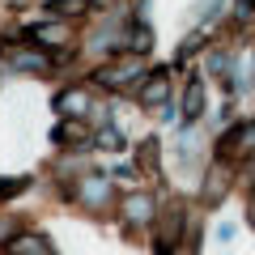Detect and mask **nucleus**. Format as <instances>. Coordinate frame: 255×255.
Masks as SVG:
<instances>
[{"label":"nucleus","mask_w":255,"mask_h":255,"mask_svg":"<svg viewBox=\"0 0 255 255\" xmlns=\"http://www.w3.org/2000/svg\"><path fill=\"white\" fill-rule=\"evenodd\" d=\"M140 73H145L140 55H128V60H119V64H107V68H98V77H94V81L107 85V90H124V85H132Z\"/></svg>","instance_id":"nucleus-1"},{"label":"nucleus","mask_w":255,"mask_h":255,"mask_svg":"<svg viewBox=\"0 0 255 255\" xmlns=\"http://www.w3.org/2000/svg\"><path fill=\"white\" fill-rule=\"evenodd\" d=\"M166 98H170V73H153L140 90V102L145 107H166Z\"/></svg>","instance_id":"nucleus-2"},{"label":"nucleus","mask_w":255,"mask_h":255,"mask_svg":"<svg viewBox=\"0 0 255 255\" xmlns=\"http://www.w3.org/2000/svg\"><path fill=\"white\" fill-rule=\"evenodd\" d=\"M200 111H204V81L191 77L183 90V119H200Z\"/></svg>","instance_id":"nucleus-3"},{"label":"nucleus","mask_w":255,"mask_h":255,"mask_svg":"<svg viewBox=\"0 0 255 255\" xmlns=\"http://www.w3.org/2000/svg\"><path fill=\"white\" fill-rule=\"evenodd\" d=\"M9 255H51V247H47V238H38V234H17L9 243Z\"/></svg>","instance_id":"nucleus-4"},{"label":"nucleus","mask_w":255,"mask_h":255,"mask_svg":"<svg viewBox=\"0 0 255 255\" xmlns=\"http://www.w3.org/2000/svg\"><path fill=\"white\" fill-rule=\"evenodd\" d=\"M124 213H128V221H136V226L149 221V217H153V196H140V191H136V196H128Z\"/></svg>","instance_id":"nucleus-5"},{"label":"nucleus","mask_w":255,"mask_h":255,"mask_svg":"<svg viewBox=\"0 0 255 255\" xmlns=\"http://www.w3.org/2000/svg\"><path fill=\"white\" fill-rule=\"evenodd\" d=\"M55 111H64V115H85V94L81 90H68L55 98Z\"/></svg>","instance_id":"nucleus-6"},{"label":"nucleus","mask_w":255,"mask_h":255,"mask_svg":"<svg viewBox=\"0 0 255 255\" xmlns=\"http://www.w3.org/2000/svg\"><path fill=\"white\" fill-rule=\"evenodd\" d=\"M94 145H98V149H111V153H119V149H124V136H119V128H102L98 136H94Z\"/></svg>","instance_id":"nucleus-7"},{"label":"nucleus","mask_w":255,"mask_h":255,"mask_svg":"<svg viewBox=\"0 0 255 255\" xmlns=\"http://www.w3.org/2000/svg\"><path fill=\"white\" fill-rule=\"evenodd\" d=\"M149 47H153V34H149V30H132V34H128V51H132V55H140V51H145L149 55Z\"/></svg>","instance_id":"nucleus-8"},{"label":"nucleus","mask_w":255,"mask_h":255,"mask_svg":"<svg viewBox=\"0 0 255 255\" xmlns=\"http://www.w3.org/2000/svg\"><path fill=\"white\" fill-rule=\"evenodd\" d=\"M85 4H90V0H51L47 9H51L55 17H73V13H85Z\"/></svg>","instance_id":"nucleus-9"},{"label":"nucleus","mask_w":255,"mask_h":255,"mask_svg":"<svg viewBox=\"0 0 255 255\" xmlns=\"http://www.w3.org/2000/svg\"><path fill=\"white\" fill-rule=\"evenodd\" d=\"M30 38H38V43L55 47V43H64V26H34V30H30Z\"/></svg>","instance_id":"nucleus-10"},{"label":"nucleus","mask_w":255,"mask_h":255,"mask_svg":"<svg viewBox=\"0 0 255 255\" xmlns=\"http://www.w3.org/2000/svg\"><path fill=\"white\" fill-rule=\"evenodd\" d=\"M107 179H102V174H90V183H85V187H81V196H85V200H107Z\"/></svg>","instance_id":"nucleus-11"},{"label":"nucleus","mask_w":255,"mask_h":255,"mask_svg":"<svg viewBox=\"0 0 255 255\" xmlns=\"http://www.w3.org/2000/svg\"><path fill=\"white\" fill-rule=\"evenodd\" d=\"M13 64H17V68H30V73H43V68H47V55L26 51V55H13Z\"/></svg>","instance_id":"nucleus-12"},{"label":"nucleus","mask_w":255,"mask_h":255,"mask_svg":"<svg viewBox=\"0 0 255 255\" xmlns=\"http://www.w3.org/2000/svg\"><path fill=\"white\" fill-rule=\"evenodd\" d=\"M196 51H200V34H191V38H187V43H183V47H179V55H174V60H179V64H183V60H187V55H196Z\"/></svg>","instance_id":"nucleus-13"},{"label":"nucleus","mask_w":255,"mask_h":255,"mask_svg":"<svg viewBox=\"0 0 255 255\" xmlns=\"http://www.w3.org/2000/svg\"><path fill=\"white\" fill-rule=\"evenodd\" d=\"M140 162H149V166H157V140L149 136L145 145H140Z\"/></svg>","instance_id":"nucleus-14"},{"label":"nucleus","mask_w":255,"mask_h":255,"mask_svg":"<svg viewBox=\"0 0 255 255\" xmlns=\"http://www.w3.org/2000/svg\"><path fill=\"white\" fill-rule=\"evenodd\" d=\"M21 187H26V179H13V183H0V196H17Z\"/></svg>","instance_id":"nucleus-15"},{"label":"nucleus","mask_w":255,"mask_h":255,"mask_svg":"<svg viewBox=\"0 0 255 255\" xmlns=\"http://www.w3.org/2000/svg\"><path fill=\"white\" fill-rule=\"evenodd\" d=\"M94 4H107V0H94Z\"/></svg>","instance_id":"nucleus-16"}]
</instances>
